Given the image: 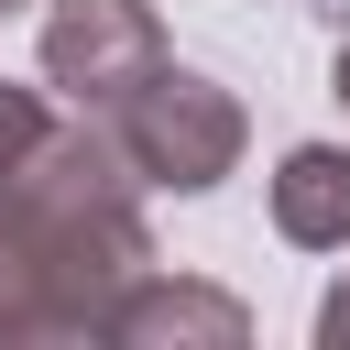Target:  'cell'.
Masks as SVG:
<instances>
[{"label":"cell","mask_w":350,"mask_h":350,"mask_svg":"<svg viewBox=\"0 0 350 350\" xmlns=\"http://www.w3.org/2000/svg\"><path fill=\"white\" fill-rule=\"evenodd\" d=\"M153 273L131 153L77 109L0 175V350L109 339V306Z\"/></svg>","instance_id":"cell-1"},{"label":"cell","mask_w":350,"mask_h":350,"mask_svg":"<svg viewBox=\"0 0 350 350\" xmlns=\"http://www.w3.org/2000/svg\"><path fill=\"white\" fill-rule=\"evenodd\" d=\"M98 131L131 153V175L142 186H164V197H208L230 164H241V142H252V120H241V98L219 88V77H197V66H153L142 88H120L109 109H98Z\"/></svg>","instance_id":"cell-2"},{"label":"cell","mask_w":350,"mask_h":350,"mask_svg":"<svg viewBox=\"0 0 350 350\" xmlns=\"http://www.w3.org/2000/svg\"><path fill=\"white\" fill-rule=\"evenodd\" d=\"M153 66H164L153 0H55V11H44V88L77 98L88 120H98L120 88H142Z\"/></svg>","instance_id":"cell-3"},{"label":"cell","mask_w":350,"mask_h":350,"mask_svg":"<svg viewBox=\"0 0 350 350\" xmlns=\"http://www.w3.org/2000/svg\"><path fill=\"white\" fill-rule=\"evenodd\" d=\"M273 241L350 252V142H295L273 164Z\"/></svg>","instance_id":"cell-4"},{"label":"cell","mask_w":350,"mask_h":350,"mask_svg":"<svg viewBox=\"0 0 350 350\" xmlns=\"http://www.w3.org/2000/svg\"><path fill=\"white\" fill-rule=\"evenodd\" d=\"M252 317H241V295H219V284H164V273H142L120 306H109V339H208V350H230Z\"/></svg>","instance_id":"cell-5"},{"label":"cell","mask_w":350,"mask_h":350,"mask_svg":"<svg viewBox=\"0 0 350 350\" xmlns=\"http://www.w3.org/2000/svg\"><path fill=\"white\" fill-rule=\"evenodd\" d=\"M44 131H55V109H44L33 88H11V77H0V175H11V164H22Z\"/></svg>","instance_id":"cell-6"},{"label":"cell","mask_w":350,"mask_h":350,"mask_svg":"<svg viewBox=\"0 0 350 350\" xmlns=\"http://www.w3.org/2000/svg\"><path fill=\"white\" fill-rule=\"evenodd\" d=\"M317 350H350V284L317 295Z\"/></svg>","instance_id":"cell-7"},{"label":"cell","mask_w":350,"mask_h":350,"mask_svg":"<svg viewBox=\"0 0 350 350\" xmlns=\"http://www.w3.org/2000/svg\"><path fill=\"white\" fill-rule=\"evenodd\" d=\"M328 98L350 109V33H339V66H328Z\"/></svg>","instance_id":"cell-8"},{"label":"cell","mask_w":350,"mask_h":350,"mask_svg":"<svg viewBox=\"0 0 350 350\" xmlns=\"http://www.w3.org/2000/svg\"><path fill=\"white\" fill-rule=\"evenodd\" d=\"M11 11H22V0H0V22H11Z\"/></svg>","instance_id":"cell-9"}]
</instances>
